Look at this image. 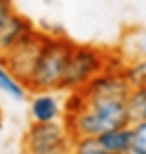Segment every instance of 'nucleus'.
Instances as JSON below:
<instances>
[{
  "label": "nucleus",
  "mask_w": 146,
  "mask_h": 154,
  "mask_svg": "<svg viewBox=\"0 0 146 154\" xmlns=\"http://www.w3.org/2000/svg\"><path fill=\"white\" fill-rule=\"evenodd\" d=\"M127 102H84V106L63 117V125L75 137H100L109 131L132 127Z\"/></svg>",
  "instance_id": "nucleus-1"
},
{
  "label": "nucleus",
  "mask_w": 146,
  "mask_h": 154,
  "mask_svg": "<svg viewBox=\"0 0 146 154\" xmlns=\"http://www.w3.org/2000/svg\"><path fill=\"white\" fill-rule=\"evenodd\" d=\"M73 46H75V42H71L65 35L46 33L38 60H36V67L31 71V77L25 83L27 90L33 94L63 90V79H65V71L69 65Z\"/></svg>",
  "instance_id": "nucleus-2"
},
{
  "label": "nucleus",
  "mask_w": 146,
  "mask_h": 154,
  "mask_svg": "<svg viewBox=\"0 0 146 154\" xmlns=\"http://www.w3.org/2000/svg\"><path fill=\"white\" fill-rule=\"evenodd\" d=\"M123 67L121 58H109V52L90 46V44H75L69 56V65L63 79V90L67 92H77L86 88L92 79L109 69H119Z\"/></svg>",
  "instance_id": "nucleus-3"
},
{
  "label": "nucleus",
  "mask_w": 146,
  "mask_h": 154,
  "mask_svg": "<svg viewBox=\"0 0 146 154\" xmlns=\"http://www.w3.org/2000/svg\"><path fill=\"white\" fill-rule=\"evenodd\" d=\"M21 148L23 154H71L73 137L63 123H31Z\"/></svg>",
  "instance_id": "nucleus-4"
},
{
  "label": "nucleus",
  "mask_w": 146,
  "mask_h": 154,
  "mask_svg": "<svg viewBox=\"0 0 146 154\" xmlns=\"http://www.w3.org/2000/svg\"><path fill=\"white\" fill-rule=\"evenodd\" d=\"M79 92L84 96V102H127L132 88L119 67L96 75Z\"/></svg>",
  "instance_id": "nucleus-5"
},
{
  "label": "nucleus",
  "mask_w": 146,
  "mask_h": 154,
  "mask_svg": "<svg viewBox=\"0 0 146 154\" xmlns=\"http://www.w3.org/2000/svg\"><path fill=\"white\" fill-rule=\"evenodd\" d=\"M44 38H46V33L36 29L31 35L25 38L15 50H11L4 58H0L19 81H23V83L29 81L31 71H33V67H36V60H38V54H40V48H42V44H44ZM25 88H27V85H25Z\"/></svg>",
  "instance_id": "nucleus-6"
},
{
  "label": "nucleus",
  "mask_w": 146,
  "mask_h": 154,
  "mask_svg": "<svg viewBox=\"0 0 146 154\" xmlns=\"http://www.w3.org/2000/svg\"><path fill=\"white\" fill-rule=\"evenodd\" d=\"M29 115H31V123H40V125L63 123L65 108H63V102H61V98L56 94H52V92H40V94L31 96Z\"/></svg>",
  "instance_id": "nucleus-7"
},
{
  "label": "nucleus",
  "mask_w": 146,
  "mask_h": 154,
  "mask_svg": "<svg viewBox=\"0 0 146 154\" xmlns=\"http://www.w3.org/2000/svg\"><path fill=\"white\" fill-rule=\"evenodd\" d=\"M33 31H36L33 23L27 17L19 15L15 11V15L0 27V58H4L11 50H15L25 38L31 35Z\"/></svg>",
  "instance_id": "nucleus-8"
},
{
  "label": "nucleus",
  "mask_w": 146,
  "mask_h": 154,
  "mask_svg": "<svg viewBox=\"0 0 146 154\" xmlns=\"http://www.w3.org/2000/svg\"><path fill=\"white\" fill-rule=\"evenodd\" d=\"M117 56L123 65L146 60V27H129L123 33Z\"/></svg>",
  "instance_id": "nucleus-9"
},
{
  "label": "nucleus",
  "mask_w": 146,
  "mask_h": 154,
  "mask_svg": "<svg viewBox=\"0 0 146 154\" xmlns=\"http://www.w3.org/2000/svg\"><path fill=\"white\" fill-rule=\"evenodd\" d=\"M102 148L109 154H129L132 152V127L109 131L98 137Z\"/></svg>",
  "instance_id": "nucleus-10"
},
{
  "label": "nucleus",
  "mask_w": 146,
  "mask_h": 154,
  "mask_svg": "<svg viewBox=\"0 0 146 154\" xmlns=\"http://www.w3.org/2000/svg\"><path fill=\"white\" fill-rule=\"evenodd\" d=\"M0 92L2 94H6L8 98H13V100H17V102H21L27 98V88H25L23 81H19L17 77L11 73V69L0 60Z\"/></svg>",
  "instance_id": "nucleus-11"
},
{
  "label": "nucleus",
  "mask_w": 146,
  "mask_h": 154,
  "mask_svg": "<svg viewBox=\"0 0 146 154\" xmlns=\"http://www.w3.org/2000/svg\"><path fill=\"white\" fill-rule=\"evenodd\" d=\"M123 77L127 79L132 90L138 88H146V60H138V63H127L121 67Z\"/></svg>",
  "instance_id": "nucleus-12"
},
{
  "label": "nucleus",
  "mask_w": 146,
  "mask_h": 154,
  "mask_svg": "<svg viewBox=\"0 0 146 154\" xmlns=\"http://www.w3.org/2000/svg\"><path fill=\"white\" fill-rule=\"evenodd\" d=\"M71 154H109L98 137H75Z\"/></svg>",
  "instance_id": "nucleus-13"
},
{
  "label": "nucleus",
  "mask_w": 146,
  "mask_h": 154,
  "mask_svg": "<svg viewBox=\"0 0 146 154\" xmlns=\"http://www.w3.org/2000/svg\"><path fill=\"white\" fill-rule=\"evenodd\" d=\"M129 154H146V119L132 123V152Z\"/></svg>",
  "instance_id": "nucleus-14"
},
{
  "label": "nucleus",
  "mask_w": 146,
  "mask_h": 154,
  "mask_svg": "<svg viewBox=\"0 0 146 154\" xmlns=\"http://www.w3.org/2000/svg\"><path fill=\"white\" fill-rule=\"evenodd\" d=\"M13 15H15V6L11 2H6V0H0V27L4 25Z\"/></svg>",
  "instance_id": "nucleus-15"
},
{
  "label": "nucleus",
  "mask_w": 146,
  "mask_h": 154,
  "mask_svg": "<svg viewBox=\"0 0 146 154\" xmlns=\"http://www.w3.org/2000/svg\"><path fill=\"white\" fill-rule=\"evenodd\" d=\"M0 125H2V108H0Z\"/></svg>",
  "instance_id": "nucleus-16"
},
{
  "label": "nucleus",
  "mask_w": 146,
  "mask_h": 154,
  "mask_svg": "<svg viewBox=\"0 0 146 154\" xmlns=\"http://www.w3.org/2000/svg\"><path fill=\"white\" fill-rule=\"evenodd\" d=\"M144 119H146V110H144Z\"/></svg>",
  "instance_id": "nucleus-17"
}]
</instances>
